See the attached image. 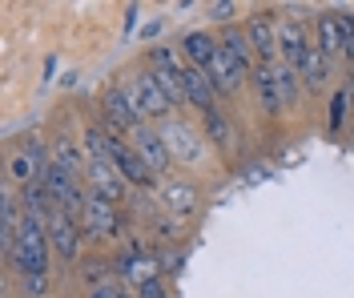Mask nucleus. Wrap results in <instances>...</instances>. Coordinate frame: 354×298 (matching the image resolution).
<instances>
[{
  "instance_id": "nucleus-19",
  "label": "nucleus",
  "mask_w": 354,
  "mask_h": 298,
  "mask_svg": "<svg viewBox=\"0 0 354 298\" xmlns=\"http://www.w3.org/2000/svg\"><path fill=\"white\" fill-rule=\"evenodd\" d=\"M298 73H302V89H310V93L326 89V81H330V57H322V53H318V45H314Z\"/></svg>"
},
{
  "instance_id": "nucleus-20",
  "label": "nucleus",
  "mask_w": 354,
  "mask_h": 298,
  "mask_svg": "<svg viewBox=\"0 0 354 298\" xmlns=\"http://www.w3.org/2000/svg\"><path fill=\"white\" fill-rule=\"evenodd\" d=\"M221 48H230V57L242 65L245 73H254V45H250V37H245V28H221Z\"/></svg>"
},
{
  "instance_id": "nucleus-24",
  "label": "nucleus",
  "mask_w": 354,
  "mask_h": 298,
  "mask_svg": "<svg viewBox=\"0 0 354 298\" xmlns=\"http://www.w3.org/2000/svg\"><path fill=\"white\" fill-rule=\"evenodd\" d=\"M81 149H85L88 161H109L113 158V138L101 129V125H88L85 138H81Z\"/></svg>"
},
{
  "instance_id": "nucleus-31",
  "label": "nucleus",
  "mask_w": 354,
  "mask_h": 298,
  "mask_svg": "<svg viewBox=\"0 0 354 298\" xmlns=\"http://www.w3.org/2000/svg\"><path fill=\"white\" fill-rule=\"evenodd\" d=\"M137 298H169V295H165V282H161V278H153V282L137 286Z\"/></svg>"
},
{
  "instance_id": "nucleus-17",
  "label": "nucleus",
  "mask_w": 354,
  "mask_h": 298,
  "mask_svg": "<svg viewBox=\"0 0 354 298\" xmlns=\"http://www.w3.org/2000/svg\"><path fill=\"white\" fill-rule=\"evenodd\" d=\"M161 202H165V209L169 214H194V206H198V189L189 182H181V178H169L165 182V189H161Z\"/></svg>"
},
{
  "instance_id": "nucleus-29",
  "label": "nucleus",
  "mask_w": 354,
  "mask_h": 298,
  "mask_svg": "<svg viewBox=\"0 0 354 298\" xmlns=\"http://www.w3.org/2000/svg\"><path fill=\"white\" fill-rule=\"evenodd\" d=\"M21 286H24V295L28 298H44V290H48V274H24Z\"/></svg>"
},
{
  "instance_id": "nucleus-3",
  "label": "nucleus",
  "mask_w": 354,
  "mask_h": 298,
  "mask_svg": "<svg viewBox=\"0 0 354 298\" xmlns=\"http://www.w3.org/2000/svg\"><path fill=\"white\" fill-rule=\"evenodd\" d=\"M133 85V97H137V105H141V113L145 117H157V121H165V117L174 113L177 105L169 101V93L161 89V81H157V69H141L137 77L129 81Z\"/></svg>"
},
{
  "instance_id": "nucleus-14",
  "label": "nucleus",
  "mask_w": 354,
  "mask_h": 298,
  "mask_svg": "<svg viewBox=\"0 0 354 298\" xmlns=\"http://www.w3.org/2000/svg\"><path fill=\"white\" fill-rule=\"evenodd\" d=\"M133 149H137V158L145 161V165H149V174H165V169H169V149H165V141H161V133H153V129H145V125H141V129H137V133H133Z\"/></svg>"
},
{
  "instance_id": "nucleus-34",
  "label": "nucleus",
  "mask_w": 354,
  "mask_h": 298,
  "mask_svg": "<svg viewBox=\"0 0 354 298\" xmlns=\"http://www.w3.org/2000/svg\"><path fill=\"white\" fill-rule=\"evenodd\" d=\"M88 298H113V282L109 286H101V290H88Z\"/></svg>"
},
{
  "instance_id": "nucleus-1",
  "label": "nucleus",
  "mask_w": 354,
  "mask_h": 298,
  "mask_svg": "<svg viewBox=\"0 0 354 298\" xmlns=\"http://www.w3.org/2000/svg\"><path fill=\"white\" fill-rule=\"evenodd\" d=\"M48 230H44L41 218H32V214H24L21 222V238H17V250H12V270L17 274H48Z\"/></svg>"
},
{
  "instance_id": "nucleus-11",
  "label": "nucleus",
  "mask_w": 354,
  "mask_h": 298,
  "mask_svg": "<svg viewBox=\"0 0 354 298\" xmlns=\"http://www.w3.org/2000/svg\"><path fill=\"white\" fill-rule=\"evenodd\" d=\"M109 161L121 169V178H125L129 185H141V189H145V185L157 182L153 174H149V165L137 158V149H133V145H125V138H113V158Z\"/></svg>"
},
{
  "instance_id": "nucleus-16",
  "label": "nucleus",
  "mask_w": 354,
  "mask_h": 298,
  "mask_svg": "<svg viewBox=\"0 0 354 298\" xmlns=\"http://www.w3.org/2000/svg\"><path fill=\"white\" fill-rule=\"evenodd\" d=\"M218 37H214V32H185V37H181V57H185V61H189V65H194V69H209V61H214V53H218Z\"/></svg>"
},
{
  "instance_id": "nucleus-21",
  "label": "nucleus",
  "mask_w": 354,
  "mask_h": 298,
  "mask_svg": "<svg viewBox=\"0 0 354 298\" xmlns=\"http://www.w3.org/2000/svg\"><path fill=\"white\" fill-rule=\"evenodd\" d=\"M53 161H57V165H65L73 178L88 174V158H85V149H81V145H73L68 138H57V141H53Z\"/></svg>"
},
{
  "instance_id": "nucleus-33",
  "label": "nucleus",
  "mask_w": 354,
  "mask_h": 298,
  "mask_svg": "<svg viewBox=\"0 0 354 298\" xmlns=\"http://www.w3.org/2000/svg\"><path fill=\"white\" fill-rule=\"evenodd\" d=\"M209 12H214V21H230V17H234V4L225 0V4H214Z\"/></svg>"
},
{
  "instance_id": "nucleus-27",
  "label": "nucleus",
  "mask_w": 354,
  "mask_h": 298,
  "mask_svg": "<svg viewBox=\"0 0 354 298\" xmlns=\"http://www.w3.org/2000/svg\"><path fill=\"white\" fill-rule=\"evenodd\" d=\"M109 270H117V266H109V262H85L81 278L88 282V290H101V286H109Z\"/></svg>"
},
{
  "instance_id": "nucleus-36",
  "label": "nucleus",
  "mask_w": 354,
  "mask_h": 298,
  "mask_svg": "<svg viewBox=\"0 0 354 298\" xmlns=\"http://www.w3.org/2000/svg\"><path fill=\"white\" fill-rule=\"evenodd\" d=\"M113 298H137V295H129L125 286H113Z\"/></svg>"
},
{
  "instance_id": "nucleus-23",
  "label": "nucleus",
  "mask_w": 354,
  "mask_h": 298,
  "mask_svg": "<svg viewBox=\"0 0 354 298\" xmlns=\"http://www.w3.org/2000/svg\"><path fill=\"white\" fill-rule=\"evenodd\" d=\"M149 69L169 73V77H185L189 61L181 57V48H165V45H157V48H149Z\"/></svg>"
},
{
  "instance_id": "nucleus-22",
  "label": "nucleus",
  "mask_w": 354,
  "mask_h": 298,
  "mask_svg": "<svg viewBox=\"0 0 354 298\" xmlns=\"http://www.w3.org/2000/svg\"><path fill=\"white\" fill-rule=\"evenodd\" d=\"M77 185H81V178H73L65 165H57V161L48 165V174H44V189H48L53 206H61V202H65V198L73 194V189H77Z\"/></svg>"
},
{
  "instance_id": "nucleus-10",
  "label": "nucleus",
  "mask_w": 354,
  "mask_h": 298,
  "mask_svg": "<svg viewBox=\"0 0 354 298\" xmlns=\"http://www.w3.org/2000/svg\"><path fill=\"white\" fill-rule=\"evenodd\" d=\"M310 37H306V24L302 21H286L278 24V53H282V61L294 65V69H302V61L310 57Z\"/></svg>"
},
{
  "instance_id": "nucleus-30",
  "label": "nucleus",
  "mask_w": 354,
  "mask_h": 298,
  "mask_svg": "<svg viewBox=\"0 0 354 298\" xmlns=\"http://www.w3.org/2000/svg\"><path fill=\"white\" fill-rule=\"evenodd\" d=\"M338 24H342V41H346V61L354 65V12H338Z\"/></svg>"
},
{
  "instance_id": "nucleus-18",
  "label": "nucleus",
  "mask_w": 354,
  "mask_h": 298,
  "mask_svg": "<svg viewBox=\"0 0 354 298\" xmlns=\"http://www.w3.org/2000/svg\"><path fill=\"white\" fill-rule=\"evenodd\" d=\"M318 53L322 57H346V41H342V24H338V12H326L318 17Z\"/></svg>"
},
{
  "instance_id": "nucleus-4",
  "label": "nucleus",
  "mask_w": 354,
  "mask_h": 298,
  "mask_svg": "<svg viewBox=\"0 0 354 298\" xmlns=\"http://www.w3.org/2000/svg\"><path fill=\"white\" fill-rule=\"evenodd\" d=\"M93 238V242H113V238H121V209L117 202H105V198H97V194H88V214H85V226H81Z\"/></svg>"
},
{
  "instance_id": "nucleus-12",
  "label": "nucleus",
  "mask_w": 354,
  "mask_h": 298,
  "mask_svg": "<svg viewBox=\"0 0 354 298\" xmlns=\"http://www.w3.org/2000/svg\"><path fill=\"white\" fill-rule=\"evenodd\" d=\"M181 89H185V105H194L198 113H209V109H218V89H214V81H209V73L205 69H185L181 77Z\"/></svg>"
},
{
  "instance_id": "nucleus-7",
  "label": "nucleus",
  "mask_w": 354,
  "mask_h": 298,
  "mask_svg": "<svg viewBox=\"0 0 354 298\" xmlns=\"http://www.w3.org/2000/svg\"><path fill=\"white\" fill-rule=\"evenodd\" d=\"M161 141H165V149H169V158L174 161H201L205 158L201 133L198 129H189L185 121H165V125H161Z\"/></svg>"
},
{
  "instance_id": "nucleus-32",
  "label": "nucleus",
  "mask_w": 354,
  "mask_h": 298,
  "mask_svg": "<svg viewBox=\"0 0 354 298\" xmlns=\"http://www.w3.org/2000/svg\"><path fill=\"white\" fill-rule=\"evenodd\" d=\"M177 270H181V250L161 254V274H177Z\"/></svg>"
},
{
  "instance_id": "nucleus-6",
  "label": "nucleus",
  "mask_w": 354,
  "mask_h": 298,
  "mask_svg": "<svg viewBox=\"0 0 354 298\" xmlns=\"http://www.w3.org/2000/svg\"><path fill=\"white\" fill-rule=\"evenodd\" d=\"M44 230H48V246H53V254H61V262H73L77 250H81V234H85V230L77 226L65 209H53L48 222H44Z\"/></svg>"
},
{
  "instance_id": "nucleus-35",
  "label": "nucleus",
  "mask_w": 354,
  "mask_h": 298,
  "mask_svg": "<svg viewBox=\"0 0 354 298\" xmlns=\"http://www.w3.org/2000/svg\"><path fill=\"white\" fill-rule=\"evenodd\" d=\"M342 93H346V105L354 109V73H351V81H346V89H342Z\"/></svg>"
},
{
  "instance_id": "nucleus-5",
  "label": "nucleus",
  "mask_w": 354,
  "mask_h": 298,
  "mask_svg": "<svg viewBox=\"0 0 354 298\" xmlns=\"http://www.w3.org/2000/svg\"><path fill=\"white\" fill-rule=\"evenodd\" d=\"M48 165H53V153H48L44 145H24V149H17V153L8 158V182H17L21 189L32 185V182H44Z\"/></svg>"
},
{
  "instance_id": "nucleus-26",
  "label": "nucleus",
  "mask_w": 354,
  "mask_h": 298,
  "mask_svg": "<svg viewBox=\"0 0 354 298\" xmlns=\"http://www.w3.org/2000/svg\"><path fill=\"white\" fill-rule=\"evenodd\" d=\"M274 73H278V89H282V101H294L298 97V89H302V73L294 69V65H286V61H278L274 65Z\"/></svg>"
},
{
  "instance_id": "nucleus-15",
  "label": "nucleus",
  "mask_w": 354,
  "mask_h": 298,
  "mask_svg": "<svg viewBox=\"0 0 354 298\" xmlns=\"http://www.w3.org/2000/svg\"><path fill=\"white\" fill-rule=\"evenodd\" d=\"M254 93H258V105H262L266 117H278L282 109H286L282 89H278V73H274V65H258V69H254Z\"/></svg>"
},
{
  "instance_id": "nucleus-2",
  "label": "nucleus",
  "mask_w": 354,
  "mask_h": 298,
  "mask_svg": "<svg viewBox=\"0 0 354 298\" xmlns=\"http://www.w3.org/2000/svg\"><path fill=\"white\" fill-rule=\"evenodd\" d=\"M141 121H145V113L133 97V85H109L101 97V129L109 138H125V133L141 129Z\"/></svg>"
},
{
  "instance_id": "nucleus-13",
  "label": "nucleus",
  "mask_w": 354,
  "mask_h": 298,
  "mask_svg": "<svg viewBox=\"0 0 354 298\" xmlns=\"http://www.w3.org/2000/svg\"><path fill=\"white\" fill-rule=\"evenodd\" d=\"M205 73H209V81H214V89L218 93H238L242 89V81L250 77V73L230 57V48H221V45H218V53H214V61H209V69Z\"/></svg>"
},
{
  "instance_id": "nucleus-9",
  "label": "nucleus",
  "mask_w": 354,
  "mask_h": 298,
  "mask_svg": "<svg viewBox=\"0 0 354 298\" xmlns=\"http://www.w3.org/2000/svg\"><path fill=\"white\" fill-rule=\"evenodd\" d=\"M245 37H250V45L258 53V65H278L282 61V53H278V24L270 17H250Z\"/></svg>"
},
{
  "instance_id": "nucleus-25",
  "label": "nucleus",
  "mask_w": 354,
  "mask_h": 298,
  "mask_svg": "<svg viewBox=\"0 0 354 298\" xmlns=\"http://www.w3.org/2000/svg\"><path fill=\"white\" fill-rule=\"evenodd\" d=\"M205 117V133H209V141L214 145H234V125H230V117L221 113V109H209Z\"/></svg>"
},
{
  "instance_id": "nucleus-8",
  "label": "nucleus",
  "mask_w": 354,
  "mask_h": 298,
  "mask_svg": "<svg viewBox=\"0 0 354 298\" xmlns=\"http://www.w3.org/2000/svg\"><path fill=\"white\" fill-rule=\"evenodd\" d=\"M88 194H97V198H105V202H121L125 198V189H129V182L121 178V169L113 165V161H88Z\"/></svg>"
},
{
  "instance_id": "nucleus-28",
  "label": "nucleus",
  "mask_w": 354,
  "mask_h": 298,
  "mask_svg": "<svg viewBox=\"0 0 354 298\" xmlns=\"http://www.w3.org/2000/svg\"><path fill=\"white\" fill-rule=\"evenodd\" d=\"M346 109H351V105H346V93L338 89V93H334V101H330V129H334V133L342 129V121H346Z\"/></svg>"
}]
</instances>
